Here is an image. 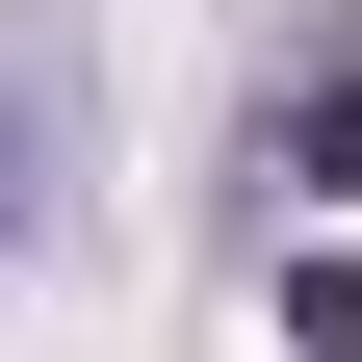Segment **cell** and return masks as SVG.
I'll use <instances>...</instances> for the list:
<instances>
[{
  "label": "cell",
  "instance_id": "7a4b0ae2",
  "mask_svg": "<svg viewBox=\"0 0 362 362\" xmlns=\"http://www.w3.org/2000/svg\"><path fill=\"white\" fill-rule=\"evenodd\" d=\"M0 259H26V78H0Z\"/></svg>",
  "mask_w": 362,
  "mask_h": 362
},
{
  "label": "cell",
  "instance_id": "6da1fadb",
  "mask_svg": "<svg viewBox=\"0 0 362 362\" xmlns=\"http://www.w3.org/2000/svg\"><path fill=\"white\" fill-rule=\"evenodd\" d=\"M259 156H285V207H337V181H362V0H310V78H285Z\"/></svg>",
  "mask_w": 362,
  "mask_h": 362
}]
</instances>
